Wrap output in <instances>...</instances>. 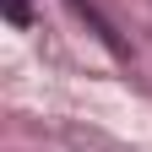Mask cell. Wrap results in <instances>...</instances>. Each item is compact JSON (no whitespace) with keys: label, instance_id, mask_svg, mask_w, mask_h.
Wrapping results in <instances>:
<instances>
[{"label":"cell","instance_id":"1","mask_svg":"<svg viewBox=\"0 0 152 152\" xmlns=\"http://www.w3.org/2000/svg\"><path fill=\"white\" fill-rule=\"evenodd\" d=\"M6 6V22L11 27H27V0H0Z\"/></svg>","mask_w":152,"mask_h":152}]
</instances>
